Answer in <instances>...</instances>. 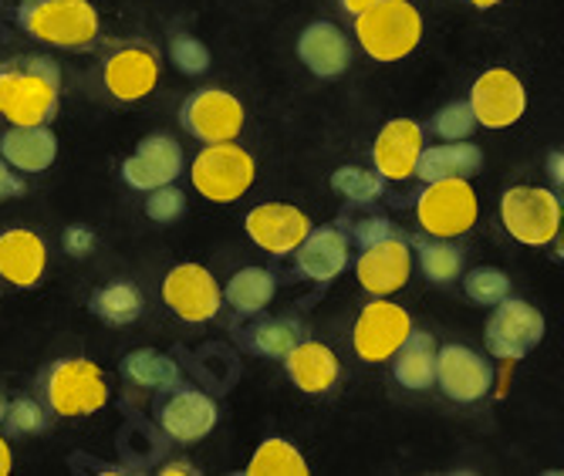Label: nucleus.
Segmentation results:
<instances>
[{
  "label": "nucleus",
  "instance_id": "1",
  "mask_svg": "<svg viewBox=\"0 0 564 476\" xmlns=\"http://www.w3.org/2000/svg\"><path fill=\"white\" fill-rule=\"evenodd\" d=\"M58 62L28 55L0 65V119L11 126H47L58 112Z\"/></svg>",
  "mask_w": 564,
  "mask_h": 476
},
{
  "label": "nucleus",
  "instance_id": "2",
  "mask_svg": "<svg viewBox=\"0 0 564 476\" xmlns=\"http://www.w3.org/2000/svg\"><path fill=\"white\" fill-rule=\"evenodd\" d=\"M21 28L51 47L82 51L98 37V11L91 0H21Z\"/></svg>",
  "mask_w": 564,
  "mask_h": 476
},
{
  "label": "nucleus",
  "instance_id": "3",
  "mask_svg": "<svg viewBox=\"0 0 564 476\" xmlns=\"http://www.w3.org/2000/svg\"><path fill=\"white\" fill-rule=\"evenodd\" d=\"M355 37L369 58L402 62L423 41V14L409 0H386L355 18Z\"/></svg>",
  "mask_w": 564,
  "mask_h": 476
},
{
  "label": "nucleus",
  "instance_id": "4",
  "mask_svg": "<svg viewBox=\"0 0 564 476\" xmlns=\"http://www.w3.org/2000/svg\"><path fill=\"white\" fill-rule=\"evenodd\" d=\"M258 176L253 155L240 149L237 142H210L207 149H199V155L189 166V180L199 196H207L210 203H234L240 199Z\"/></svg>",
  "mask_w": 564,
  "mask_h": 476
},
{
  "label": "nucleus",
  "instance_id": "5",
  "mask_svg": "<svg viewBox=\"0 0 564 476\" xmlns=\"http://www.w3.org/2000/svg\"><path fill=\"white\" fill-rule=\"evenodd\" d=\"M44 399L55 415H91L109 402V382L88 358H62L47 368Z\"/></svg>",
  "mask_w": 564,
  "mask_h": 476
},
{
  "label": "nucleus",
  "instance_id": "6",
  "mask_svg": "<svg viewBox=\"0 0 564 476\" xmlns=\"http://www.w3.org/2000/svg\"><path fill=\"white\" fill-rule=\"evenodd\" d=\"M480 203L470 180H436L416 199V220L430 237L453 240L477 224Z\"/></svg>",
  "mask_w": 564,
  "mask_h": 476
},
{
  "label": "nucleus",
  "instance_id": "7",
  "mask_svg": "<svg viewBox=\"0 0 564 476\" xmlns=\"http://www.w3.org/2000/svg\"><path fill=\"white\" fill-rule=\"evenodd\" d=\"M500 220L514 240L544 247L561 230V199L544 186H510L500 199Z\"/></svg>",
  "mask_w": 564,
  "mask_h": 476
},
{
  "label": "nucleus",
  "instance_id": "8",
  "mask_svg": "<svg viewBox=\"0 0 564 476\" xmlns=\"http://www.w3.org/2000/svg\"><path fill=\"white\" fill-rule=\"evenodd\" d=\"M541 338H544V314L534 304L510 294L494 304L484 328V345L490 355L503 361H518L528 351H534Z\"/></svg>",
  "mask_w": 564,
  "mask_h": 476
},
{
  "label": "nucleus",
  "instance_id": "9",
  "mask_svg": "<svg viewBox=\"0 0 564 476\" xmlns=\"http://www.w3.org/2000/svg\"><path fill=\"white\" fill-rule=\"evenodd\" d=\"M409 332H413L409 311L402 304H392L389 298H379V301L366 304L362 314H358V322L351 328V345L362 361L379 365L395 355V348L405 342Z\"/></svg>",
  "mask_w": 564,
  "mask_h": 476
},
{
  "label": "nucleus",
  "instance_id": "10",
  "mask_svg": "<svg viewBox=\"0 0 564 476\" xmlns=\"http://www.w3.org/2000/svg\"><path fill=\"white\" fill-rule=\"evenodd\" d=\"M470 109L477 126L484 129H507L524 119L528 112V88L524 82L507 72V68H490L484 72L474 88H470Z\"/></svg>",
  "mask_w": 564,
  "mask_h": 476
},
{
  "label": "nucleus",
  "instance_id": "11",
  "mask_svg": "<svg viewBox=\"0 0 564 476\" xmlns=\"http://www.w3.org/2000/svg\"><path fill=\"white\" fill-rule=\"evenodd\" d=\"M163 301L176 317H183L189 325H199L217 317L224 304V291L207 268H199V263H180V268H173L163 278Z\"/></svg>",
  "mask_w": 564,
  "mask_h": 476
},
{
  "label": "nucleus",
  "instance_id": "12",
  "mask_svg": "<svg viewBox=\"0 0 564 476\" xmlns=\"http://www.w3.org/2000/svg\"><path fill=\"white\" fill-rule=\"evenodd\" d=\"M183 129L199 142H234L243 129V105L224 88H203L186 98L180 112Z\"/></svg>",
  "mask_w": 564,
  "mask_h": 476
},
{
  "label": "nucleus",
  "instance_id": "13",
  "mask_svg": "<svg viewBox=\"0 0 564 476\" xmlns=\"http://www.w3.org/2000/svg\"><path fill=\"white\" fill-rule=\"evenodd\" d=\"M436 382L453 402H480L494 386V368L467 345L436 348Z\"/></svg>",
  "mask_w": 564,
  "mask_h": 476
},
{
  "label": "nucleus",
  "instance_id": "14",
  "mask_svg": "<svg viewBox=\"0 0 564 476\" xmlns=\"http://www.w3.org/2000/svg\"><path fill=\"white\" fill-rule=\"evenodd\" d=\"M355 274H358V284L376 298H389V294L402 291L409 274H413V253H409V244L402 237H389L372 247H362V253L355 260Z\"/></svg>",
  "mask_w": 564,
  "mask_h": 476
},
{
  "label": "nucleus",
  "instance_id": "15",
  "mask_svg": "<svg viewBox=\"0 0 564 476\" xmlns=\"http://www.w3.org/2000/svg\"><path fill=\"white\" fill-rule=\"evenodd\" d=\"M183 170V149L173 136L166 132H156V136H145L135 152L122 163V176L132 190H156V186H166V183H176Z\"/></svg>",
  "mask_w": 564,
  "mask_h": 476
},
{
  "label": "nucleus",
  "instance_id": "16",
  "mask_svg": "<svg viewBox=\"0 0 564 476\" xmlns=\"http://www.w3.org/2000/svg\"><path fill=\"white\" fill-rule=\"evenodd\" d=\"M243 227H247V237L261 250L284 257V253H294V247L304 240V234L312 230V220L291 203H264V206L250 209Z\"/></svg>",
  "mask_w": 564,
  "mask_h": 476
},
{
  "label": "nucleus",
  "instance_id": "17",
  "mask_svg": "<svg viewBox=\"0 0 564 476\" xmlns=\"http://www.w3.org/2000/svg\"><path fill=\"white\" fill-rule=\"evenodd\" d=\"M101 82H106L109 95H116L119 101H139L156 88L160 62L142 44L119 47L116 55L106 62V68H101Z\"/></svg>",
  "mask_w": 564,
  "mask_h": 476
},
{
  "label": "nucleus",
  "instance_id": "18",
  "mask_svg": "<svg viewBox=\"0 0 564 476\" xmlns=\"http://www.w3.org/2000/svg\"><path fill=\"white\" fill-rule=\"evenodd\" d=\"M423 152V129L413 119H392L372 145V163L382 180H409L416 173V159Z\"/></svg>",
  "mask_w": 564,
  "mask_h": 476
},
{
  "label": "nucleus",
  "instance_id": "19",
  "mask_svg": "<svg viewBox=\"0 0 564 476\" xmlns=\"http://www.w3.org/2000/svg\"><path fill=\"white\" fill-rule=\"evenodd\" d=\"M160 426L176 443H196L217 426V402L196 389H176L160 409Z\"/></svg>",
  "mask_w": 564,
  "mask_h": 476
},
{
  "label": "nucleus",
  "instance_id": "20",
  "mask_svg": "<svg viewBox=\"0 0 564 476\" xmlns=\"http://www.w3.org/2000/svg\"><path fill=\"white\" fill-rule=\"evenodd\" d=\"M297 58L318 78H338L351 65V44L332 21H315L297 37Z\"/></svg>",
  "mask_w": 564,
  "mask_h": 476
},
{
  "label": "nucleus",
  "instance_id": "21",
  "mask_svg": "<svg viewBox=\"0 0 564 476\" xmlns=\"http://www.w3.org/2000/svg\"><path fill=\"white\" fill-rule=\"evenodd\" d=\"M47 268V247L34 230L0 234V278L14 288H37Z\"/></svg>",
  "mask_w": 564,
  "mask_h": 476
},
{
  "label": "nucleus",
  "instance_id": "22",
  "mask_svg": "<svg viewBox=\"0 0 564 476\" xmlns=\"http://www.w3.org/2000/svg\"><path fill=\"white\" fill-rule=\"evenodd\" d=\"M297 253V271L312 281H335L348 268V237L328 224L318 230H307L304 240L294 247Z\"/></svg>",
  "mask_w": 564,
  "mask_h": 476
},
{
  "label": "nucleus",
  "instance_id": "23",
  "mask_svg": "<svg viewBox=\"0 0 564 476\" xmlns=\"http://www.w3.org/2000/svg\"><path fill=\"white\" fill-rule=\"evenodd\" d=\"M284 365H288L291 382H294L301 392H307V396H322V392H328V389L338 382V376H341V361H338V355H335L328 345H322V342H307V338H301V342L284 355Z\"/></svg>",
  "mask_w": 564,
  "mask_h": 476
},
{
  "label": "nucleus",
  "instance_id": "24",
  "mask_svg": "<svg viewBox=\"0 0 564 476\" xmlns=\"http://www.w3.org/2000/svg\"><path fill=\"white\" fill-rule=\"evenodd\" d=\"M58 155V139L47 126H11L0 136V159L18 173H44Z\"/></svg>",
  "mask_w": 564,
  "mask_h": 476
},
{
  "label": "nucleus",
  "instance_id": "25",
  "mask_svg": "<svg viewBox=\"0 0 564 476\" xmlns=\"http://www.w3.org/2000/svg\"><path fill=\"white\" fill-rule=\"evenodd\" d=\"M484 166V152L474 142H440L433 149L423 145L420 159H416V173L423 183H436V180H470L477 170Z\"/></svg>",
  "mask_w": 564,
  "mask_h": 476
},
{
  "label": "nucleus",
  "instance_id": "26",
  "mask_svg": "<svg viewBox=\"0 0 564 476\" xmlns=\"http://www.w3.org/2000/svg\"><path fill=\"white\" fill-rule=\"evenodd\" d=\"M392 376L399 386L426 392L436 382V342L430 332H409L392 355Z\"/></svg>",
  "mask_w": 564,
  "mask_h": 476
},
{
  "label": "nucleus",
  "instance_id": "27",
  "mask_svg": "<svg viewBox=\"0 0 564 476\" xmlns=\"http://www.w3.org/2000/svg\"><path fill=\"white\" fill-rule=\"evenodd\" d=\"M274 274L264 268H243L227 281V304L240 314L264 311L274 298Z\"/></svg>",
  "mask_w": 564,
  "mask_h": 476
},
{
  "label": "nucleus",
  "instance_id": "28",
  "mask_svg": "<svg viewBox=\"0 0 564 476\" xmlns=\"http://www.w3.org/2000/svg\"><path fill=\"white\" fill-rule=\"evenodd\" d=\"M91 311L101 317L106 325H132L135 317L142 314V291L129 281H112L101 288L91 298Z\"/></svg>",
  "mask_w": 564,
  "mask_h": 476
},
{
  "label": "nucleus",
  "instance_id": "29",
  "mask_svg": "<svg viewBox=\"0 0 564 476\" xmlns=\"http://www.w3.org/2000/svg\"><path fill=\"white\" fill-rule=\"evenodd\" d=\"M126 376L142 386V389H173L180 382V368L170 355L152 351V348H139L126 358Z\"/></svg>",
  "mask_w": 564,
  "mask_h": 476
},
{
  "label": "nucleus",
  "instance_id": "30",
  "mask_svg": "<svg viewBox=\"0 0 564 476\" xmlns=\"http://www.w3.org/2000/svg\"><path fill=\"white\" fill-rule=\"evenodd\" d=\"M250 476H307V459L288 440H264L247 463Z\"/></svg>",
  "mask_w": 564,
  "mask_h": 476
},
{
  "label": "nucleus",
  "instance_id": "31",
  "mask_svg": "<svg viewBox=\"0 0 564 476\" xmlns=\"http://www.w3.org/2000/svg\"><path fill=\"white\" fill-rule=\"evenodd\" d=\"M416 250H420V268L433 284H449L464 274V250L459 247L433 237V240H420Z\"/></svg>",
  "mask_w": 564,
  "mask_h": 476
},
{
  "label": "nucleus",
  "instance_id": "32",
  "mask_svg": "<svg viewBox=\"0 0 564 476\" xmlns=\"http://www.w3.org/2000/svg\"><path fill=\"white\" fill-rule=\"evenodd\" d=\"M301 338H304V328L291 322V317H271V322L253 328V348L268 358H284Z\"/></svg>",
  "mask_w": 564,
  "mask_h": 476
},
{
  "label": "nucleus",
  "instance_id": "33",
  "mask_svg": "<svg viewBox=\"0 0 564 476\" xmlns=\"http://www.w3.org/2000/svg\"><path fill=\"white\" fill-rule=\"evenodd\" d=\"M332 186L351 203H372V199L382 196L386 180L379 173H372V170H362V166H341V170H335Z\"/></svg>",
  "mask_w": 564,
  "mask_h": 476
},
{
  "label": "nucleus",
  "instance_id": "34",
  "mask_svg": "<svg viewBox=\"0 0 564 476\" xmlns=\"http://www.w3.org/2000/svg\"><path fill=\"white\" fill-rule=\"evenodd\" d=\"M430 129H433L443 142L470 139L474 129H477V119H474L470 101H449V105H443V109L433 116Z\"/></svg>",
  "mask_w": 564,
  "mask_h": 476
},
{
  "label": "nucleus",
  "instance_id": "35",
  "mask_svg": "<svg viewBox=\"0 0 564 476\" xmlns=\"http://www.w3.org/2000/svg\"><path fill=\"white\" fill-rule=\"evenodd\" d=\"M464 291L470 301L484 304V307H494L497 301H503L510 294V278L497 268H477L464 278Z\"/></svg>",
  "mask_w": 564,
  "mask_h": 476
},
{
  "label": "nucleus",
  "instance_id": "36",
  "mask_svg": "<svg viewBox=\"0 0 564 476\" xmlns=\"http://www.w3.org/2000/svg\"><path fill=\"white\" fill-rule=\"evenodd\" d=\"M170 58L183 75H203L210 68V51L193 34H173L170 41Z\"/></svg>",
  "mask_w": 564,
  "mask_h": 476
},
{
  "label": "nucleus",
  "instance_id": "37",
  "mask_svg": "<svg viewBox=\"0 0 564 476\" xmlns=\"http://www.w3.org/2000/svg\"><path fill=\"white\" fill-rule=\"evenodd\" d=\"M183 209H186V196L166 183V186H156V190H149V199H145V214L156 220V224H173L183 217Z\"/></svg>",
  "mask_w": 564,
  "mask_h": 476
},
{
  "label": "nucleus",
  "instance_id": "38",
  "mask_svg": "<svg viewBox=\"0 0 564 476\" xmlns=\"http://www.w3.org/2000/svg\"><path fill=\"white\" fill-rule=\"evenodd\" d=\"M4 422L11 426V433L31 436V433H41L47 426V415H44V405L37 399H18V402L8 405Z\"/></svg>",
  "mask_w": 564,
  "mask_h": 476
},
{
  "label": "nucleus",
  "instance_id": "39",
  "mask_svg": "<svg viewBox=\"0 0 564 476\" xmlns=\"http://www.w3.org/2000/svg\"><path fill=\"white\" fill-rule=\"evenodd\" d=\"M351 237H355L358 247H372V244H379V240L399 237V227L389 224V220H382V217H369V220H358V224L351 227Z\"/></svg>",
  "mask_w": 564,
  "mask_h": 476
},
{
  "label": "nucleus",
  "instance_id": "40",
  "mask_svg": "<svg viewBox=\"0 0 564 476\" xmlns=\"http://www.w3.org/2000/svg\"><path fill=\"white\" fill-rule=\"evenodd\" d=\"M65 250L72 253V257H85V253H91L95 250V234L88 230V227H68L65 230Z\"/></svg>",
  "mask_w": 564,
  "mask_h": 476
},
{
  "label": "nucleus",
  "instance_id": "41",
  "mask_svg": "<svg viewBox=\"0 0 564 476\" xmlns=\"http://www.w3.org/2000/svg\"><path fill=\"white\" fill-rule=\"evenodd\" d=\"M21 193H24V180L18 176V170H11L4 159H0V199L21 196Z\"/></svg>",
  "mask_w": 564,
  "mask_h": 476
},
{
  "label": "nucleus",
  "instance_id": "42",
  "mask_svg": "<svg viewBox=\"0 0 564 476\" xmlns=\"http://www.w3.org/2000/svg\"><path fill=\"white\" fill-rule=\"evenodd\" d=\"M379 4H386V0H341V8L348 11V14H366V11H372V8H379Z\"/></svg>",
  "mask_w": 564,
  "mask_h": 476
},
{
  "label": "nucleus",
  "instance_id": "43",
  "mask_svg": "<svg viewBox=\"0 0 564 476\" xmlns=\"http://www.w3.org/2000/svg\"><path fill=\"white\" fill-rule=\"evenodd\" d=\"M11 466H14V453H11V443L0 436V476H8L11 473Z\"/></svg>",
  "mask_w": 564,
  "mask_h": 476
},
{
  "label": "nucleus",
  "instance_id": "44",
  "mask_svg": "<svg viewBox=\"0 0 564 476\" xmlns=\"http://www.w3.org/2000/svg\"><path fill=\"white\" fill-rule=\"evenodd\" d=\"M189 473H196L193 463H170V466H163V476H189Z\"/></svg>",
  "mask_w": 564,
  "mask_h": 476
},
{
  "label": "nucleus",
  "instance_id": "45",
  "mask_svg": "<svg viewBox=\"0 0 564 476\" xmlns=\"http://www.w3.org/2000/svg\"><path fill=\"white\" fill-rule=\"evenodd\" d=\"M547 166H551L554 180H557V183H564V163H561V152H557V149L551 152V159H547Z\"/></svg>",
  "mask_w": 564,
  "mask_h": 476
},
{
  "label": "nucleus",
  "instance_id": "46",
  "mask_svg": "<svg viewBox=\"0 0 564 476\" xmlns=\"http://www.w3.org/2000/svg\"><path fill=\"white\" fill-rule=\"evenodd\" d=\"M470 4H474V8H484V11H487V8H497L500 0H470Z\"/></svg>",
  "mask_w": 564,
  "mask_h": 476
},
{
  "label": "nucleus",
  "instance_id": "47",
  "mask_svg": "<svg viewBox=\"0 0 564 476\" xmlns=\"http://www.w3.org/2000/svg\"><path fill=\"white\" fill-rule=\"evenodd\" d=\"M4 412H8V399L0 396V422H4Z\"/></svg>",
  "mask_w": 564,
  "mask_h": 476
}]
</instances>
